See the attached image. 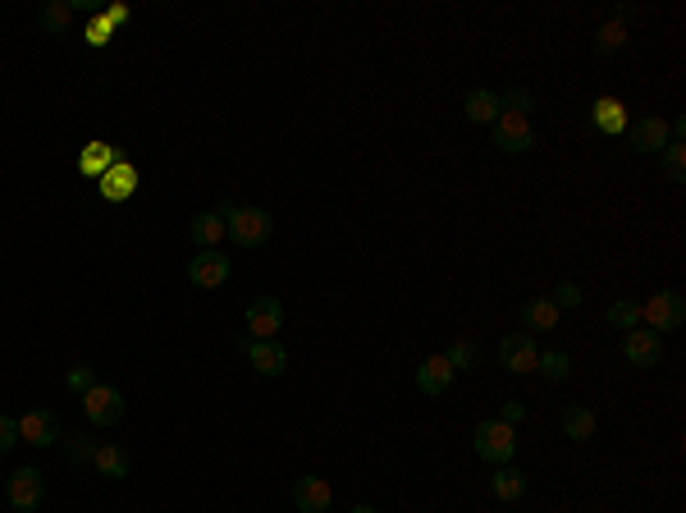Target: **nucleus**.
Here are the masks:
<instances>
[{
    "label": "nucleus",
    "mask_w": 686,
    "mask_h": 513,
    "mask_svg": "<svg viewBox=\"0 0 686 513\" xmlns=\"http://www.w3.org/2000/svg\"><path fill=\"white\" fill-rule=\"evenodd\" d=\"M5 500H10L14 513H33L37 504L46 500V481L37 468H14L10 481H5Z\"/></svg>",
    "instance_id": "6e6552de"
},
{
    "label": "nucleus",
    "mask_w": 686,
    "mask_h": 513,
    "mask_svg": "<svg viewBox=\"0 0 686 513\" xmlns=\"http://www.w3.org/2000/svg\"><path fill=\"white\" fill-rule=\"evenodd\" d=\"M526 486H531V481H526V472L522 468H494L490 472V495L494 500H504V504H517L526 495Z\"/></svg>",
    "instance_id": "393cba45"
},
{
    "label": "nucleus",
    "mask_w": 686,
    "mask_h": 513,
    "mask_svg": "<svg viewBox=\"0 0 686 513\" xmlns=\"http://www.w3.org/2000/svg\"><path fill=\"white\" fill-rule=\"evenodd\" d=\"M92 468H97L106 481H124V477H129V472H133V459H129V454H124V449L115 445V440H101V445H97V454H92Z\"/></svg>",
    "instance_id": "412c9836"
},
{
    "label": "nucleus",
    "mask_w": 686,
    "mask_h": 513,
    "mask_svg": "<svg viewBox=\"0 0 686 513\" xmlns=\"http://www.w3.org/2000/svg\"><path fill=\"white\" fill-rule=\"evenodd\" d=\"M453 381H458V372H453V362L444 358V353H430V358L417 367V390L421 394H449Z\"/></svg>",
    "instance_id": "dca6fc26"
},
{
    "label": "nucleus",
    "mask_w": 686,
    "mask_h": 513,
    "mask_svg": "<svg viewBox=\"0 0 686 513\" xmlns=\"http://www.w3.org/2000/svg\"><path fill=\"white\" fill-rule=\"evenodd\" d=\"M60 440H65V454L74 463H92V454H97V445H101V440H92L87 431H69V436H60Z\"/></svg>",
    "instance_id": "c85d7f7f"
},
{
    "label": "nucleus",
    "mask_w": 686,
    "mask_h": 513,
    "mask_svg": "<svg viewBox=\"0 0 686 513\" xmlns=\"http://www.w3.org/2000/svg\"><path fill=\"white\" fill-rule=\"evenodd\" d=\"M110 37H115V28H110V23L101 19V14H97L92 23H87V46H106Z\"/></svg>",
    "instance_id": "f704fd0d"
},
{
    "label": "nucleus",
    "mask_w": 686,
    "mask_h": 513,
    "mask_svg": "<svg viewBox=\"0 0 686 513\" xmlns=\"http://www.w3.org/2000/svg\"><path fill=\"white\" fill-rule=\"evenodd\" d=\"M622 358L632 362V367H659V358H664V339L654 335V330L636 326L622 335Z\"/></svg>",
    "instance_id": "f8f14e48"
},
{
    "label": "nucleus",
    "mask_w": 686,
    "mask_h": 513,
    "mask_svg": "<svg viewBox=\"0 0 686 513\" xmlns=\"http://www.w3.org/2000/svg\"><path fill=\"white\" fill-rule=\"evenodd\" d=\"M119 161H124V156H119L110 142H87V152H83V161H78V170H83V175H92V179H101L110 165H119Z\"/></svg>",
    "instance_id": "a878e982"
},
{
    "label": "nucleus",
    "mask_w": 686,
    "mask_h": 513,
    "mask_svg": "<svg viewBox=\"0 0 686 513\" xmlns=\"http://www.w3.org/2000/svg\"><path fill=\"white\" fill-rule=\"evenodd\" d=\"M499 362H504L513 376H531L540 362V344L536 335H526V330H508L504 339H499Z\"/></svg>",
    "instance_id": "0eeeda50"
},
{
    "label": "nucleus",
    "mask_w": 686,
    "mask_h": 513,
    "mask_svg": "<svg viewBox=\"0 0 686 513\" xmlns=\"http://www.w3.org/2000/svg\"><path fill=\"white\" fill-rule=\"evenodd\" d=\"M348 513H380V509H376V504H353Z\"/></svg>",
    "instance_id": "4c0bfd02"
},
{
    "label": "nucleus",
    "mask_w": 686,
    "mask_h": 513,
    "mask_svg": "<svg viewBox=\"0 0 686 513\" xmlns=\"http://www.w3.org/2000/svg\"><path fill=\"white\" fill-rule=\"evenodd\" d=\"M476 459L490 463V468H504V463H513L517 454V431L508 422H499V417H490V422L476 426Z\"/></svg>",
    "instance_id": "7ed1b4c3"
},
{
    "label": "nucleus",
    "mask_w": 686,
    "mask_h": 513,
    "mask_svg": "<svg viewBox=\"0 0 686 513\" xmlns=\"http://www.w3.org/2000/svg\"><path fill=\"white\" fill-rule=\"evenodd\" d=\"M101 376H97V367H87V362H74V367H69L65 372V390H74L78 399H83L87 390H92V385H97Z\"/></svg>",
    "instance_id": "7c9ffc66"
},
{
    "label": "nucleus",
    "mask_w": 686,
    "mask_h": 513,
    "mask_svg": "<svg viewBox=\"0 0 686 513\" xmlns=\"http://www.w3.org/2000/svg\"><path fill=\"white\" fill-rule=\"evenodd\" d=\"M188 239H193L197 248H220V243L229 239L225 211H197V216L188 220Z\"/></svg>",
    "instance_id": "a211bd4d"
},
{
    "label": "nucleus",
    "mask_w": 686,
    "mask_h": 513,
    "mask_svg": "<svg viewBox=\"0 0 686 513\" xmlns=\"http://www.w3.org/2000/svg\"><path fill=\"white\" fill-rule=\"evenodd\" d=\"M229 275H234V266H229V257L220 248H197V257H188V280L197 289H220Z\"/></svg>",
    "instance_id": "9d476101"
},
{
    "label": "nucleus",
    "mask_w": 686,
    "mask_h": 513,
    "mask_svg": "<svg viewBox=\"0 0 686 513\" xmlns=\"http://www.w3.org/2000/svg\"><path fill=\"white\" fill-rule=\"evenodd\" d=\"M627 142H632V152L654 156V152H664L668 142H673V129H668L664 115H641V120L627 129Z\"/></svg>",
    "instance_id": "9b49d317"
},
{
    "label": "nucleus",
    "mask_w": 686,
    "mask_h": 513,
    "mask_svg": "<svg viewBox=\"0 0 686 513\" xmlns=\"http://www.w3.org/2000/svg\"><path fill=\"white\" fill-rule=\"evenodd\" d=\"M664 175H668V184H682V175H686V142L682 138H673L664 147Z\"/></svg>",
    "instance_id": "c756f323"
},
{
    "label": "nucleus",
    "mask_w": 686,
    "mask_h": 513,
    "mask_svg": "<svg viewBox=\"0 0 686 513\" xmlns=\"http://www.w3.org/2000/svg\"><path fill=\"white\" fill-rule=\"evenodd\" d=\"M325 513H330V509H325Z\"/></svg>",
    "instance_id": "58836bf2"
},
{
    "label": "nucleus",
    "mask_w": 686,
    "mask_h": 513,
    "mask_svg": "<svg viewBox=\"0 0 686 513\" xmlns=\"http://www.w3.org/2000/svg\"><path fill=\"white\" fill-rule=\"evenodd\" d=\"M65 436L60 431V422H55V413H23L19 417V445H37V449H46V445H55V440Z\"/></svg>",
    "instance_id": "f3484780"
},
{
    "label": "nucleus",
    "mask_w": 686,
    "mask_h": 513,
    "mask_svg": "<svg viewBox=\"0 0 686 513\" xmlns=\"http://www.w3.org/2000/svg\"><path fill=\"white\" fill-rule=\"evenodd\" d=\"M243 353H247V367L257 376H266V381H275V376L289 372L293 353L279 344V339H243Z\"/></svg>",
    "instance_id": "423d86ee"
},
{
    "label": "nucleus",
    "mask_w": 686,
    "mask_h": 513,
    "mask_svg": "<svg viewBox=\"0 0 686 513\" xmlns=\"http://www.w3.org/2000/svg\"><path fill=\"white\" fill-rule=\"evenodd\" d=\"M289 495H293V509L298 513H325L334 500V486L325 477H298Z\"/></svg>",
    "instance_id": "4468645a"
},
{
    "label": "nucleus",
    "mask_w": 686,
    "mask_h": 513,
    "mask_svg": "<svg viewBox=\"0 0 686 513\" xmlns=\"http://www.w3.org/2000/svg\"><path fill=\"white\" fill-rule=\"evenodd\" d=\"M536 372L545 376L549 385H563V381H568V376H572V358H568V353H558V349H549V353H540Z\"/></svg>",
    "instance_id": "bb28decb"
},
{
    "label": "nucleus",
    "mask_w": 686,
    "mask_h": 513,
    "mask_svg": "<svg viewBox=\"0 0 686 513\" xmlns=\"http://www.w3.org/2000/svg\"><path fill=\"white\" fill-rule=\"evenodd\" d=\"M558 426H563V436L568 440L586 445V440H595V431H600V417L590 413L586 404H568L563 408V417H558Z\"/></svg>",
    "instance_id": "aec40b11"
},
{
    "label": "nucleus",
    "mask_w": 686,
    "mask_h": 513,
    "mask_svg": "<svg viewBox=\"0 0 686 513\" xmlns=\"http://www.w3.org/2000/svg\"><path fill=\"white\" fill-rule=\"evenodd\" d=\"M220 211H225V230L238 248H261L275 234V220L261 207H220Z\"/></svg>",
    "instance_id": "f03ea898"
},
{
    "label": "nucleus",
    "mask_w": 686,
    "mask_h": 513,
    "mask_svg": "<svg viewBox=\"0 0 686 513\" xmlns=\"http://www.w3.org/2000/svg\"><path fill=\"white\" fill-rule=\"evenodd\" d=\"M14 445H19V417L0 413V454H10Z\"/></svg>",
    "instance_id": "72a5a7b5"
},
{
    "label": "nucleus",
    "mask_w": 686,
    "mask_h": 513,
    "mask_svg": "<svg viewBox=\"0 0 686 513\" xmlns=\"http://www.w3.org/2000/svg\"><path fill=\"white\" fill-rule=\"evenodd\" d=\"M78 10H74V0H46L42 14H37V28H42L46 37H65L69 28H74Z\"/></svg>",
    "instance_id": "4be33fe9"
},
{
    "label": "nucleus",
    "mask_w": 686,
    "mask_h": 513,
    "mask_svg": "<svg viewBox=\"0 0 686 513\" xmlns=\"http://www.w3.org/2000/svg\"><path fill=\"white\" fill-rule=\"evenodd\" d=\"M101 19H106L110 28H119V23H129V19H133V10H129V5H110V10L101 14Z\"/></svg>",
    "instance_id": "e433bc0d"
},
{
    "label": "nucleus",
    "mask_w": 686,
    "mask_h": 513,
    "mask_svg": "<svg viewBox=\"0 0 686 513\" xmlns=\"http://www.w3.org/2000/svg\"><path fill=\"white\" fill-rule=\"evenodd\" d=\"M526 417V404H517V399H508L504 408H499V422H508V426H517Z\"/></svg>",
    "instance_id": "c9c22d12"
},
{
    "label": "nucleus",
    "mask_w": 686,
    "mask_h": 513,
    "mask_svg": "<svg viewBox=\"0 0 686 513\" xmlns=\"http://www.w3.org/2000/svg\"><path fill=\"white\" fill-rule=\"evenodd\" d=\"M554 307L558 312H572V307H581V284L577 280H563V284H554Z\"/></svg>",
    "instance_id": "473e14b6"
},
{
    "label": "nucleus",
    "mask_w": 686,
    "mask_h": 513,
    "mask_svg": "<svg viewBox=\"0 0 686 513\" xmlns=\"http://www.w3.org/2000/svg\"><path fill=\"white\" fill-rule=\"evenodd\" d=\"M609 326L636 330V326H641V303H632V298H618V303H609Z\"/></svg>",
    "instance_id": "cd10ccee"
},
{
    "label": "nucleus",
    "mask_w": 686,
    "mask_h": 513,
    "mask_svg": "<svg viewBox=\"0 0 686 513\" xmlns=\"http://www.w3.org/2000/svg\"><path fill=\"white\" fill-rule=\"evenodd\" d=\"M627 19H632V10H609V19H600V28H595V55L600 60H609V55H618L622 46H627Z\"/></svg>",
    "instance_id": "ddd939ff"
},
{
    "label": "nucleus",
    "mask_w": 686,
    "mask_h": 513,
    "mask_svg": "<svg viewBox=\"0 0 686 513\" xmlns=\"http://www.w3.org/2000/svg\"><path fill=\"white\" fill-rule=\"evenodd\" d=\"M499 120L490 124V138L494 147L504 156H522L536 147V124H531V92L517 83V88H508L504 97H499Z\"/></svg>",
    "instance_id": "f257e3e1"
},
{
    "label": "nucleus",
    "mask_w": 686,
    "mask_h": 513,
    "mask_svg": "<svg viewBox=\"0 0 686 513\" xmlns=\"http://www.w3.org/2000/svg\"><path fill=\"white\" fill-rule=\"evenodd\" d=\"M558 321H563V312L554 307V298H549V294L531 298V303L522 307V326H526V335H540V330H558Z\"/></svg>",
    "instance_id": "5701e85b"
},
{
    "label": "nucleus",
    "mask_w": 686,
    "mask_h": 513,
    "mask_svg": "<svg viewBox=\"0 0 686 513\" xmlns=\"http://www.w3.org/2000/svg\"><path fill=\"white\" fill-rule=\"evenodd\" d=\"M83 417H87L92 426H115L119 417H124V394H119L115 385L97 381L92 390L83 394Z\"/></svg>",
    "instance_id": "1a4fd4ad"
},
{
    "label": "nucleus",
    "mask_w": 686,
    "mask_h": 513,
    "mask_svg": "<svg viewBox=\"0 0 686 513\" xmlns=\"http://www.w3.org/2000/svg\"><path fill=\"white\" fill-rule=\"evenodd\" d=\"M590 120H595V129L609 133V138H622V133L632 129V115H627V106H622V97H595V106H590Z\"/></svg>",
    "instance_id": "2eb2a0df"
},
{
    "label": "nucleus",
    "mask_w": 686,
    "mask_h": 513,
    "mask_svg": "<svg viewBox=\"0 0 686 513\" xmlns=\"http://www.w3.org/2000/svg\"><path fill=\"white\" fill-rule=\"evenodd\" d=\"M682 317H686V303H682V294H677V289H664V294H650V298L641 303V326H645V330H654L659 339L673 335V330L682 326Z\"/></svg>",
    "instance_id": "20e7f679"
},
{
    "label": "nucleus",
    "mask_w": 686,
    "mask_h": 513,
    "mask_svg": "<svg viewBox=\"0 0 686 513\" xmlns=\"http://www.w3.org/2000/svg\"><path fill=\"white\" fill-rule=\"evenodd\" d=\"M133 193H138V170H133L129 161L110 165L106 175H101V197H106V202H129Z\"/></svg>",
    "instance_id": "6ab92c4d"
},
{
    "label": "nucleus",
    "mask_w": 686,
    "mask_h": 513,
    "mask_svg": "<svg viewBox=\"0 0 686 513\" xmlns=\"http://www.w3.org/2000/svg\"><path fill=\"white\" fill-rule=\"evenodd\" d=\"M499 92L490 88H472L467 97H462V115H467V124H494L499 120Z\"/></svg>",
    "instance_id": "b1692460"
},
{
    "label": "nucleus",
    "mask_w": 686,
    "mask_h": 513,
    "mask_svg": "<svg viewBox=\"0 0 686 513\" xmlns=\"http://www.w3.org/2000/svg\"><path fill=\"white\" fill-rule=\"evenodd\" d=\"M444 358L453 362V372H472L476 367V344L472 339H453L449 349H444Z\"/></svg>",
    "instance_id": "2f4dec72"
},
{
    "label": "nucleus",
    "mask_w": 686,
    "mask_h": 513,
    "mask_svg": "<svg viewBox=\"0 0 686 513\" xmlns=\"http://www.w3.org/2000/svg\"><path fill=\"white\" fill-rule=\"evenodd\" d=\"M243 321H247V339H279V330H284V298L257 294L247 303Z\"/></svg>",
    "instance_id": "39448f33"
}]
</instances>
